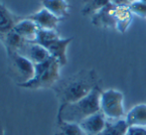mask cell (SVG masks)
I'll return each instance as SVG.
<instances>
[{"instance_id":"obj_1","label":"cell","mask_w":146,"mask_h":135,"mask_svg":"<svg viewBox=\"0 0 146 135\" xmlns=\"http://www.w3.org/2000/svg\"><path fill=\"white\" fill-rule=\"evenodd\" d=\"M100 85V77L94 69H82L64 79H60L53 87L59 105L76 102L87 97Z\"/></svg>"},{"instance_id":"obj_2","label":"cell","mask_w":146,"mask_h":135,"mask_svg":"<svg viewBox=\"0 0 146 135\" xmlns=\"http://www.w3.org/2000/svg\"><path fill=\"white\" fill-rule=\"evenodd\" d=\"M102 89L100 85L96 87L87 97L72 103L59 105L57 121L63 120L73 123H80L85 118L100 111V95Z\"/></svg>"},{"instance_id":"obj_3","label":"cell","mask_w":146,"mask_h":135,"mask_svg":"<svg viewBox=\"0 0 146 135\" xmlns=\"http://www.w3.org/2000/svg\"><path fill=\"white\" fill-rule=\"evenodd\" d=\"M59 62L51 57L46 62L35 65V73L32 79L25 83L18 85V87L27 89H53L60 81Z\"/></svg>"},{"instance_id":"obj_4","label":"cell","mask_w":146,"mask_h":135,"mask_svg":"<svg viewBox=\"0 0 146 135\" xmlns=\"http://www.w3.org/2000/svg\"><path fill=\"white\" fill-rule=\"evenodd\" d=\"M8 60V75L15 81L16 85H21L33 79L35 65L19 53H6Z\"/></svg>"},{"instance_id":"obj_5","label":"cell","mask_w":146,"mask_h":135,"mask_svg":"<svg viewBox=\"0 0 146 135\" xmlns=\"http://www.w3.org/2000/svg\"><path fill=\"white\" fill-rule=\"evenodd\" d=\"M123 93L117 89H110L102 91L100 101V111L104 113L106 119L117 120L126 115L123 105Z\"/></svg>"},{"instance_id":"obj_6","label":"cell","mask_w":146,"mask_h":135,"mask_svg":"<svg viewBox=\"0 0 146 135\" xmlns=\"http://www.w3.org/2000/svg\"><path fill=\"white\" fill-rule=\"evenodd\" d=\"M115 8L116 6L110 2L92 16V24L104 29H115Z\"/></svg>"},{"instance_id":"obj_7","label":"cell","mask_w":146,"mask_h":135,"mask_svg":"<svg viewBox=\"0 0 146 135\" xmlns=\"http://www.w3.org/2000/svg\"><path fill=\"white\" fill-rule=\"evenodd\" d=\"M108 119L102 111H98L80 122V126L86 135H98L104 130Z\"/></svg>"},{"instance_id":"obj_8","label":"cell","mask_w":146,"mask_h":135,"mask_svg":"<svg viewBox=\"0 0 146 135\" xmlns=\"http://www.w3.org/2000/svg\"><path fill=\"white\" fill-rule=\"evenodd\" d=\"M20 55L26 57L34 65L46 62L51 58L50 53L46 48L34 42H27L19 52Z\"/></svg>"},{"instance_id":"obj_9","label":"cell","mask_w":146,"mask_h":135,"mask_svg":"<svg viewBox=\"0 0 146 135\" xmlns=\"http://www.w3.org/2000/svg\"><path fill=\"white\" fill-rule=\"evenodd\" d=\"M24 18L12 13L0 0V42Z\"/></svg>"},{"instance_id":"obj_10","label":"cell","mask_w":146,"mask_h":135,"mask_svg":"<svg viewBox=\"0 0 146 135\" xmlns=\"http://www.w3.org/2000/svg\"><path fill=\"white\" fill-rule=\"evenodd\" d=\"M28 19L34 21L38 25L39 29L45 30H57L59 23L62 21V19L56 17L54 14H52L50 11L43 7L39 11L26 16Z\"/></svg>"},{"instance_id":"obj_11","label":"cell","mask_w":146,"mask_h":135,"mask_svg":"<svg viewBox=\"0 0 146 135\" xmlns=\"http://www.w3.org/2000/svg\"><path fill=\"white\" fill-rule=\"evenodd\" d=\"M72 41H73V38H62V37H60L55 41H53L46 48L48 52L50 53L51 57L56 59L59 62V64L61 65V67L65 66L68 62L67 49Z\"/></svg>"},{"instance_id":"obj_12","label":"cell","mask_w":146,"mask_h":135,"mask_svg":"<svg viewBox=\"0 0 146 135\" xmlns=\"http://www.w3.org/2000/svg\"><path fill=\"white\" fill-rule=\"evenodd\" d=\"M14 31L19 34L22 38H24L28 42H33L36 39L37 33L39 31V27L34 21L28 19L26 16L14 27Z\"/></svg>"},{"instance_id":"obj_13","label":"cell","mask_w":146,"mask_h":135,"mask_svg":"<svg viewBox=\"0 0 146 135\" xmlns=\"http://www.w3.org/2000/svg\"><path fill=\"white\" fill-rule=\"evenodd\" d=\"M128 126H143L146 127V104L139 103L134 105L125 115Z\"/></svg>"},{"instance_id":"obj_14","label":"cell","mask_w":146,"mask_h":135,"mask_svg":"<svg viewBox=\"0 0 146 135\" xmlns=\"http://www.w3.org/2000/svg\"><path fill=\"white\" fill-rule=\"evenodd\" d=\"M43 7L63 20L69 16L70 5L66 0H40Z\"/></svg>"},{"instance_id":"obj_15","label":"cell","mask_w":146,"mask_h":135,"mask_svg":"<svg viewBox=\"0 0 146 135\" xmlns=\"http://www.w3.org/2000/svg\"><path fill=\"white\" fill-rule=\"evenodd\" d=\"M132 15L129 6H116L115 8V20L116 26L115 29L120 33H125L128 29L131 21Z\"/></svg>"},{"instance_id":"obj_16","label":"cell","mask_w":146,"mask_h":135,"mask_svg":"<svg viewBox=\"0 0 146 135\" xmlns=\"http://www.w3.org/2000/svg\"><path fill=\"white\" fill-rule=\"evenodd\" d=\"M28 41H26L24 38H22L14 30L10 31L9 33L4 37L3 40L1 41V43L5 47L6 53H13V52L19 53L21 51V49L24 47V45Z\"/></svg>"},{"instance_id":"obj_17","label":"cell","mask_w":146,"mask_h":135,"mask_svg":"<svg viewBox=\"0 0 146 135\" xmlns=\"http://www.w3.org/2000/svg\"><path fill=\"white\" fill-rule=\"evenodd\" d=\"M128 125L125 118L117 120H108L104 130L98 135H125Z\"/></svg>"},{"instance_id":"obj_18","label":"cell","mask_w":146,"mask_h":135,"mask_svg":"<svg viewBox=\"0 0 146 135\" xmlns=\"http://www.w3.org/2000/svg\"><path fill=\"white\" fill-rule=\"evenodd\" d=\"M57 125H58L59 131L55 135H86L79 123L58 120Z\"/></svg>"},{"instance_id":"obj_19","label":"cell","mask_w":146,"mask_h":135,"mask_svg":"<svg viewBox=\"0 0 146 135\" xmlns=\"http://www.w3.org/2000/svg\"><path fill=\"white\" fill-rule=\"evenodd\" d=\"M60 34L57 30H45V29H39L37 33L36 39L33 42L41 45L44 48H47L53 41L60 38Z\"/></svg>"},{"instance_id":"obj_20","label":"cell","mask_w":146,"mask_h":135,"mask_svg":"<svg viewBox=\"0 0 146 135\" xmlns=\"http://www.w3.org/2000/svg\"><path fill=\"white\" fill-rule=\"evenodd\" d=\"M84 6L81 10L82 15L92 16L96 12L110 3V0H83Z\"/></svg>"},{"instance_id":"obj_21","label":"cell","mask_w":146,"mask_h":135,"mask_svg":"<svg viewBox=\"0 0 146 135\" xmlns=\"http://www.w3.org/2000/svg\"><path fill=\"white\" fill-rule=\"evenodd\" d=\"M129 9L132 14L141 18H146V3H143L140 0H136L129 4Z\"/></svg>"},{"instance_id":"obj_22","label":"cell","mask_w":146,"mask_h":135,"mask_svg":"<svg viewBox=\"0 0 146 135\" xmlns=\"http://www.w3.org/2000/svg\"><path fill=\"white\" fill-rule=\"evenodd\" d=\"M125 135H146V127L143 126H128Z\"/></svg>"},{"instance_id":"obj_23","label":"cell","mask_w":146,"mask_h":135,"mask_svg":"<svg viewBox=\"0 0 146 135\" xmlns=\"http://www.w3.org/2000/svg\"><path fill=\"white\" fill-rule=\"evenodd\" d=\"M112 4H114L115 6H129L128 0H110Z\"/></svg>"},{"instance_id":"obj_24","label":"cell","mask_w":146,"mask_h":135,"mask_svg":"<svg viewBox=\"0 0 146 135\" xmlns=\"http://www.w3.org/2000/svg\"><path fill=\"white\" fill-rule=\"evenodd\" d=\"M134 1H136V0H128L129 3H132V2H134Z\"/></svg>"},{"instance_id":"obj_25","label":"cell","mask_w":146,"mask_h":135,"mask_svg":"<svg viewBox=\"0 0 146 135\" xmlns=\"http://www.w3.org/2000/svg\"><path fill=\"white\" fill-rule=\"evenodd\" d=\"M140 1H142L143 3H146V0H140Z\"/></svg>"}]
</instances>
